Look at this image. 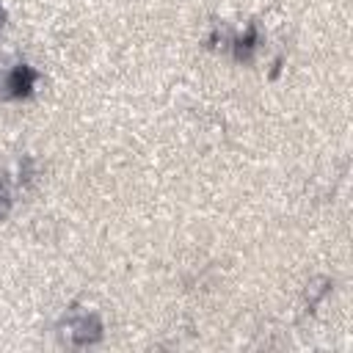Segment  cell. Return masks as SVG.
<instances>
[{
    "mask_svg": "<svg viewBox=\"0 0 353 353\" xmlns=\"http://www.w3.org/2000/svg\"><path fill=\"white\" fill-rule=\"evenodd\" d=\"M30 85H33V72L19 63L17 69H11L6 74V83H3L6 91H3V97H25L30 91Z\"/></svg>",
    "mask_w": 353,
    "mask_h": 353,
    "instance_id": "6da1fadb",
    "label": "cell"
}]
</instances>
